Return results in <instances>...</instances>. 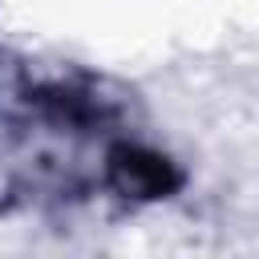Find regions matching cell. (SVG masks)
I'll return each instance as SVG.
<instances>
[{"instance_id": "cell-1", "label": "cell", "mask_w": 259, "mask_h": 259, "mask_svg": "<svg viewBox=\"0 0 259 259\" xmlns=\"http://www.w3.org/2000/svg\"><path fill=\"white\" fill-rule=\"evenodd\" d=\"M105 178H109V186H113L117 194H125V198H146V202L170 198V194L182 186L178 166H174L166 154H158V150H150V146H138V142H117V146L109 150V158H105Z\"/></svg>"}]
</instances>
